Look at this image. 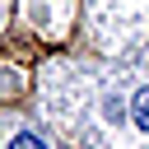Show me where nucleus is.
I'll list each match as a JSON object with an SVG mask.
<instances>
[{
  "label": "nucleus",
  "instance_id": "1",
  "mask_svg": "<svg viewBox=\"0 0 149 149\" xmlns=\"http://www.w3.org/2000/svg\"><path fill=\"white\" fill-rule=\"evenodd\" d=\"M9 149H47V144H42L33 130H23V135H14V144H9Z\"/></svg>",
  "mask_w": 149,
  "mask_h": 149
}]
</instances>
